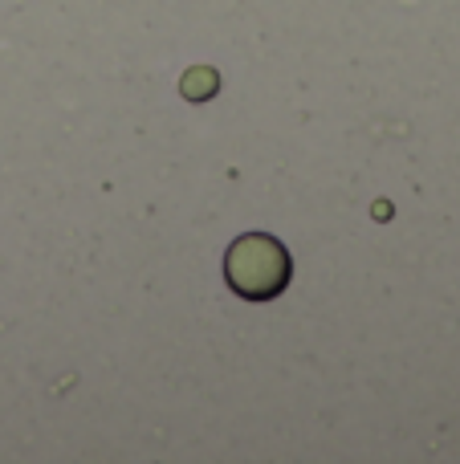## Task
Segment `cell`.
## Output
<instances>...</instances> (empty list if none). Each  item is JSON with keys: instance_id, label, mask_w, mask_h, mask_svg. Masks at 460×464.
Returning a JSON list of instances; mask_svg holds the SVG:
<instances>
[{"instance_id": "cell-2", "label": "cell", "mask_w": 460, "mask_h": 464, "mask_svg": "<svg viewBox=\"0 0 460 464\" xmlns=\"http://www.w3.org/2000/svg\"><path fill=\"white\" fill-rule=\"evenodd\" d=\"M216 73H212V70H187L184 73V98H192V102H196V98H212V94H216Z\"/></svg>"}, {"instance_id": "cell-1", "label": "cell", "mask_w": 460, "mask_h": 464, "mask_svg": "<svg viewBox=\"0 0 460 464\" xmlns=\"http://www.w3.org/2000/svg\"><path fill=\"white\" fill-rule=\"evenodd\" d=\"M290 253L282 240L265 237V232H244L228 245L225 256V277L236 297L244 302H273L290 285Z\"/></svg>"}]
</instances>
